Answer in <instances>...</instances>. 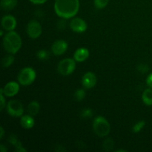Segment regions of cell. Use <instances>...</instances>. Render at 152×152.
Instances as JSON below:
<instances>
[{
  "mask_svg": "<svg viewBox=\"0 0 152 152\" xmlns=\"http://www.w3.org/2000/svg\"><path fill=\"white\" fill-rule=\"evenodd\" d=\"M80 8L79 0H56L54 10L57 16L62 19H71L77 15Z\"/></svg>",
  "mask_w": 152,
  "mask_h": 152,
  "instance_id": "6da1fadb",
  "label": "cell"
},
{
  "mask_svg": "<svg viewBox=\"0 0 152 152\" xmlns=\"http://www.w3.org/2000/svg\"><path fill=\"white\" fill-rule=\"evenodd\" d=\"M4 49L10 54H15L22 47V39L15 31H8L3 37Z\"/></svg>",
  "mask_w": 152,
  "mask_h": 152,
  "instance_id": "7a4b0ae2",
  "label": "cell"
},
{
  "mask_svg": "<svg viewBox=\"0 0 152 152\" xmlns=\"http://www.w3.org/2000/svg\"><path fill=\"white\" fill-rule=\"evenodd\" d=\"M93 129L94 133L99 137H105L110 133L111 126L108 120L103 117L98 116L94 120Z\"/></svg>",
  "mask_w": 152,
  "mask_h": 152,
  "instance_id": "3957f363",
  "label": "cell"
},
{
  "mask_svg": "<svg viewBox=\"0 0 152 152\" xmlns=\"http://www.w3.org/2000/svg\"><path fill=\"white\" fill-rule=\"evenodd\" d=\"M36 77H37L36 71L32 68L27 67L19 71L17 79L19 84L24 86H30L34 83Z\"/></svg>",
  "mask_w": 152,
  "mask_h": 152,
  "instance_id": "277c9868",
  "label": "cell"
},
{
  "mask_svg": "<svg viewBox=\"0 0 152 152\" xmlns=\"http://www.w3.org/2000/svg\"><path fill=\"white\" fill-rule=\"evenodd\" d=\"M76 68V61L75 59H64L59 62L58 64L57 70L58 72L62 76H68L72 74Z\"/></svg>",
  "mask_w": 152,
  "mask_h": 152,
  "instance_id": "5b68a950",
  "label": "cell"
},
{
  "mask_svg": "<svg viewBox=\"0 0 152 152\" xmlns=\"http://www.w3.org/2000/svg\"><path fill=\"white\" fill-rule=\"evenodd\" d=\"M7 111L12 117H19L23 115L24 108L22 102L17 99H12L7 103Z\"/></svg>",
  "mask_w": 152,
  "mask_h": 152,
  "instance_id": "8992f818",
  "label": "cell"
},
{
  "mask_svg": "<svg viewBox=\"0 0 152 152\" xmlns=\"http://www.w3.org/2000/svg\"><path fill=\"white\" fill-rule=\"evenodd\" d=\"M27 34L30 38L35 39L39 38L41 36L42 32V28L41 24L37 20H31L28 22L26 28Z\"/></svg>",
  "mask_w": 152,
  "mask_h": 152,
  "instance_id": "52a82bcc",
  "label": "cell"
},
{
  "mask_svg": "<svg viewBox=\"0 0 152 152\" xmlns=\"http://www.w3.org/2000/svg\"><path fill=\"white\" fill-rule=\"evenodd\" d=\"M70 28L74 32L81 34L87 29V23L81 18H74L70 22Z\"/></svg>",
  "mask_w": 152,
  "mask_h": 152,
  "instance_id": "ba28073f",
  "label": "cell"
},
{
  "mask_svg": "<svg viewBox=\"0 0 152 152\" xmlns=\"http://www.w3.org/2000/svg\"><path fill=\"white\" fill-rule=\"evenodd\" d=\"M68 43L65 40L59 39L55 41L51 46V51L56 56H60L68 50Z\"/></svg>",
  "mask_w": 152,
  "mask_h": 152,
  "instance_id": "9c48e42d",
  "label": "cell"
},
{
  "mask_svg": "<svg viewBox=\"0 0 152 152\" xmlns=\"http://www.w3.org/2000/svg\"><path fill=\"white\" fill-rule=\"evenodd\" d=\"M1 90L2 91L4 96L11 97L18 94L19 91V85L16 82H9Z\"/></svg>",
  "mask_w": 152,
  "mask_h": 152,
  "instance_id": "30bf717a",
  "label": "cell"
},
{
  "mask_svg": "<svg viewBox=\"0 0 152 152\" xmlns=\"http://www.w3.org/2000/svg\"><path fill=\"white\" fill-rule=\"evenodd\" d=\"M96 75L93 72H87L83 75L82 78V84L86 88L91 89L94 87L96 84Z\"/></svg>",
  "mask_w": 152,
  "mask_h": 152,
  "instance_id": "8fae6325",
  "label": "cell"
},
{
  "mask_svg": "<svg viewBox=\"0 0 152 152\" xmlns=\"http://www.w3.org/2000/svg\"><path fill=\"white\" fill-rule=\"evenodd\" d=\"M1 27L7 31H11L16 26V20L12 15H5L1 19Z\"/></svg>",
  "mask_w": 152,
  "mask_h": 152,
  "instance_id": "7c38bea8",
  "label": "cell"
},
{
  "mask_svg": "<svg viewBox=\"0 0 152 152\" xmlns=\"http://www.w3.org/2000/svg\"><path fill=\"white\" fill-rule=\"evenodd\" d=\"M89 57V50L86 48H80L75 51L74 59L76 62H82L86 61Z\"/></svg>",
  "mask_w": 152,
  "mask_h": 152,
  "instance_id": "4fadbf2b",
  "label": "cell"
},
{
  "mask_svg": "<svg viewBox=\"0 0 152 152\" xmlns=\"http://www.w3.org/2000/svg\"><path fill=\"white\" fill-rule=\"evenodd\" d=\"M33 116L30 115H22L21 117L20 124L22 127L25 129H32L35 124L34 119L33 118Z\"/></svg>",
  "mask_w": 152,
  "mask_h": 152,
  "instance_id": "5bb4252c",
  "label": "cell"
},
{
  "mask_svg": "<svg viewBox=\"0 0 152 152\" xmlns=\"http://www.w3.org/2000/svg\"><path fill=\"white\" fill-rule=\"evenodd\" d=\"M8 142L15 147L16 152H27V150L22 147V143L15 134H10L8 137Z\"/></svg>",
  "mask_w": 152,
  "mask_h": 152,
  "instance_id": "9a60e30c",
  "label": "cell"
},
{
  "mask_svg": "<svg viewBox=\"0 0 152 152\" xmlns=\"http://www.w3.org/2000/svg\"><path fill=\"white\" fill-rule=\"evenodd\" d=\"M40 110V105L37 101H32L31 102H30L28 105V114L31 116H36L38 114V113L39 112Z\"/></svg>",
  "mask_w": 152,
  "mask_h": 152,
  "instance_id": "2e32d148",
  "label": "cell"
},
{
  "mask_svg": "<svg viewBox=\"0 0 152 152\" xmlns=\"http://www.w3.org/2000/svg\"><path fill=\"white\" fill-rule=\"evenodd\" d=\"M17 0H1L0 5L4 10H11L17 4Z\"/></svg>",
  "mask_w": 152,
  "mask_h": 152,
  "instance_id": "e0dca14e",
  "label": "cell"
},
{
  "mask_svg": "<svg viewBox=\"0 0 152 152\" xmlns=\"http://www.w3.org/2000/svg\"><path fill=\"white\" fill-rule=\"evenodd\" d=\"M142 99L144 103L148 106L152 105V88H147L143 91Z\"/></svg>",
  "mask_w": 152,
  "mask_h": 152,
  "instance_id": "ac0fdd59",
  "label": "cell"
},
{
  "mask_svg": "<svg viewBox=\"0 0 152 152\" xmlns=\"http://www.w3.org/2000/svg\"><path fill=\"white\" fill-rule=\"evenodd\" d=\"M14 62V57L12 54H7L5 55L4 57L1 59V65L3 68H8L10 67L12 64Z\"/></svg>",
  "mask_w": 152,
  "mask_h": 152,
  "instance_id": "d6986e66",
  "label": "cell"
},
{
  "mask_svg": "<svg viewBox=\"0 0 152 152\" xmlns=\"http://www.w3.org/2000/svg\"><path fill=\"white\" fill-rule=\"evenodd\" d=\"M114 146V142L112 138L108 137L102 142V148L105 151H112Z\"/></svg>",
  "mask_w": 152,
  "mask_h": 152,
  "instance_id": "ffe728a7",
  "label": "cell"
},
{
  "mask_svg": "<svg viewBox=\"0 0 152 152\" xmlns=\"http://www.w3.org/2000/svg\"><path fill=\"white\" fill-rule=\"evenodd\" d=\"M85 97H86V91H85L84 89H78L74 93V99L77 102L83 101L85 99Z\"/></svg>",
  "mask_w": 152,
  "mask_h": 152,
  "instance_id": "44dd1931",
  "label": "cell"
},
{
  "mask_svg": "<svg viewBox=\"0 0 152 152\" xmlns=\"http://www.w3.org/2000/svg\"><path fill=\"white\" fill-rule=\"evenodd\" d=\"M37 56L39 60H47L50 57V53L46 50H39L37 53Z\"/></svg>",
  "mask_w": 152,
  "mask_h": 152,
  "instance_id": "7402d4cb",
  "label": "cell"
},
{
  "mask_svg": "<svg viewBox=\"0 0 152 152\" xmlns=\"http://www.w3.org/2000/svg\"><path fill=\"white\" fill-rule=\"evenodd\" d=\"M93 116V111L91 108H85L80 113V117L83 119H89Z\"/></svg>",
  "mask_w": 152,
  "mask_h": 152,
  "instance_id": "603a6c76",
  "label": "cell"
},
{
  "mask_svg": "<svg viewBox=\"0 0 152 152\" xmlns=\"http://www.w3.org/2000/svg\"><path fill=\"white\" fill-rule=\"evenodd\" d=\"M145 126V122L144 120H141V121H139L138 123H137L134 126L133 130L134 133H138V132H140L142 129L144 128V126Z\"/></svg>",
  "mask_w": 152,
  "mask_h": 152,
  "instance_id": "cb8c5ba5",
  "label": "cell"
},
{
  "mask_svg": "<svg viewBox=\"0 0 152 152\" xmlns=\"http://www.w3.org/2000/svg\"><path fill=\"white\" fill-rule=\"evenodd\" d=\"M109 0H94V6L97 9H102L107 6Z\"/></svg>",
  "mask_w": 152,
  "mask_h": 152,
  "instance_id": "d4e9b609",
  "label": "cell"
},
{
  "mask_svg": "<svg viewBox=\"0 0 152 152\" xmlns=\"http://www.w3.org/2000/svg\"><path fill=\"white\" fill-rule=\"evenodd\" d=\"M137 71L141 74H145L149 71V67L145 64H140L137 65Z\"/></svg>",
  "mask_w": 152,
  "mask_h": 152,
  "instance_id": "484cf974",
  "label": "cell"
},
{
  "mask_svg": "<svg viewBox=\"0 0 152 152\" xmlns=\"http://www.w3.org/2000/svg\"><path fill=\"white\" fill-rule=\"evenodd\" d=\"M4 95L3 94L2 91L0 90V100H1V104H0V109L1 111H2L4 109V107L6 106V103H5V99H4Z\"/></svg>",
  "mask_w": 152,
  "mask_h": 152,
  "instance_id": "4316f807",
  "label": "cell"
},
{
  "mask_svg": "<svg viewBox=\"0 0 152 152\" xmlns=\"http://www.w3.org/2000/svg\"><path fill=\"white\" fill-rule=\"evenodd\" d=\"M57 28H59V30H64L65 28H66V22H65V20H60L57 23Z\"/></svg>",
  "mask_w": 152,
  "mask_h": 152,
  "instance_id": "83f0119b",
  "label": "cell"
},
{
  "mask_svg": "<svg viewBox=\"0 0 152 152\" xmlns=\"http://www.w3.org/2000/svg\"><path fill=\"white\" fill-rule=\"evenodd\" d=\"M146 84L148 87L152 88V73L148 76L146 79Z\"/></svg>",
  "mask_w": 152,
  "mask_h": 152,
  "instance_id": "f1b7e54d",
  "label": "cell"
},
{
  "mask_svg": "<svg viewBox=\"0 0 152 152\" xmlns=\"http://www.w3.org/2000/svg\"><path fill=\"white\" fill-rule=\"evenodd\" d=\"M30 1L32 2L33 4H44L45 2H46L47 0H30Z\"/></svg>",
  "mask_w": 152,
  "mask_h": 152,
  "instance_id": "f546056e",
  "label": "cell"
},
{
  "mask_svg": "<svg viewBox=\"0 0 152 152\" xmlns=\"http://www.w3.org/2000/svg\"><path fill=\"white\" fill-rule=\"evenodd\" d=\"M0 139H3V137H4V129H3V127H1L0 128Z\"/></svg>",
  "mask_w": 152,
  "mask_h": 152,
  "instance_id": "4dcf8cb0",
  "label": "cell"
},
{
  "mask_svg": "<svg viewBox=\"0 0 152 152\" xmlns=\"http://www.w3.org/2000/svg\"><path fill=\"white\" fill-rule=\"evenodd\" d=\"M0 151L1 152H6L7 151V148L4 147V145H0Z\"/></svg>",
  "mask_w": 152,
  "mask_h": 152,
  "instance_id": "1f68e13d",
  "label": "cell"
},
{
  "mask_svg": "<svg viewBox=\"0 0 152 152\" xmlns=\"http://www.w3.org/2000/svg\"><path fill=\"white\" fill-rule=\"evenodd\" d=\"M116 152H126V151H126V150H124V149H118V150H116L115 151Z\"/></svg>",
  "mask_w": 152,
  "mask_h": 152,
  "instance_id": "d6a6232c",
  "label": "cell"
}]
</instances>
